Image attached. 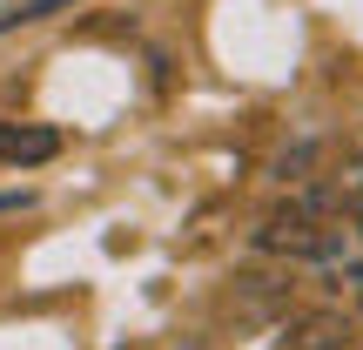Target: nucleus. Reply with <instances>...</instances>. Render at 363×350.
Wrapping results in <instances>:
<instances>
[{"label":"nucleus","mask_w":363,"mask_h":350,"mask_svg":"<svg viewBox=\"0 0 363 350\" xmlns=\"http://www.w3.org/2000/svg\"><path fill=\"white\" fill-rule=\"evenodd\" d=\"M357 297H363V276H357Z\"/></svg>","instance_id":"nucleus-7"},{"label":"nucleus","mask_w":363,"mask_h":350,"mask_svg":"<svg viewBox=\"0 0 363 350\" xmlns=\"http://www.w3.org/2000/svg\"><path fill=\"white\" fill-rule=\"evenodd\" d=\"M296 330H303V350H343L350 344V324H337V317H310Z\"/></svg>","instance_id":"nucleus-2"},{"label":"nucleus","mask_w":363,"mask_h":350,"mask_svg":"<svg viewBox=\"0 0 363 350\" xmlns=\"http://www.w3.org/2000/svg\"><path fill=\"white\" fill-rule=\"evenodd\" d=\"M350 216H357V236H363V202H357V209H350Z\"/></svg>","instance_id":"nucleus-6"},{"label":"nucleus","mask_w":363,"mask_h":350,"mask_svg":"<svg viewBox=\"0 0 363 350\" xmlns=\"http://www.w3.org/2000/svg\"><path fill=\"white\" fill-rule=\"evenodd\" d=\"M337 195H343V209L363 202V142H357V155L343 162V175H337Z\"/></svg>","instance_id":"nucleus-5"},{"label":"nucleus","mask_w":363,"mask_h":350,"mask_svg":"<svg viewBox=\"0 0 363 350\" xmlns=\"http://www.w3.org/2000/svg\"><path fill=\"white\" fill-rule=\"evenodd\" d=\"M54 7H74V0H13V7L0 13V27H27V21H48Z\"/></svg>","instance_id":"nucleus-4"},{"label":"nucleus","mask_w":363,"mask_h":350,"mask_svg":"<svg viewBox=\"0 0 363 350\" xmlns=\"http://www.w3.org/2000/svg\"><path fill=\"white\" fill-rule=\"evenodd\" d=\"M316 155H323V142H303V148H289V155H276V182H310Z\"/></svg>","instance_id":"nucleus-3"},{"label":"nucleus","mask_w":363,"mask_h":350,"mask_svg":"<svg viewBox=\"0 0 363 350\" xmlns=\"http://www.w3.org/2000/svg\"><path fill=\"white\" fill-rule=\"evenodd\" d=\"M61 155V135L40 128V121H0V162L7 169H40V162Z\"/></svg>","instance_id":"nucleus-1"}]
</instances>
